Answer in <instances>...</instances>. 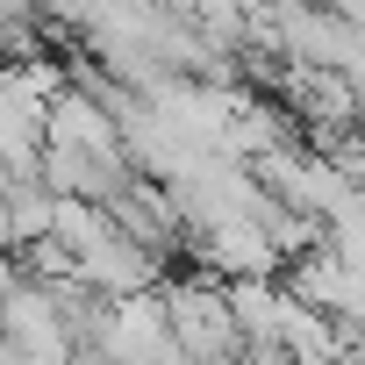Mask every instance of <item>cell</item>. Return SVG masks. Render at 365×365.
Masks as SVG:
<instances>
[{
	"mask_svg": "<svg viewBox=\"0 0 365 365\" xmlns=\"http://www.w3.org/2000/svg\"><path fill=\"white\" fill-rule=\"evenodd\" d=\"M158 308H165V336L179 358L194 365H237V322H230V294L222 279L194 272V279H158Z\"/></svg>",
	"mask_w": 365,
	"mask_h": 365,
	"instance_id": "6da1fadb",
	"label": "cell"
},
{
	"mask_svg": "<svg viewBox=\"0 0 365 365\" xmlns=\"http://www.w3.org/2000/svg\"><path fill=\"white\" fill-rule=\"evenodd\" d=\"M43 143H51V150H79V158H115V165H129L115 115H108L86 86H72V79H58L51 101H43Z\"/></svg>",
	"mask_w": 365,
	"mask_h": 365,
	"instance_id": "7a4b0ae2",
	"label": "cell"
},
{
	"mask_svg": "<svg viewBox=\"0 0 365 365\" xmlns=\"http://www.w3.org/2000/svg\"><path fill=\"white\" fill-rule=\"evenodd\" d=\"M279 287H287L301 308H315V315L358 329V265H351V258H336V251L315 244V251H301L294 265H279Z\"/></svg>",
	"mask_w": 365,
	"mask_h": 365,
	"instance_id": "3957f363",
	"label": "cell"
},
{
	"mask_svg": "<svg viewBox=\"0 0 365 365\" xmlns=\"http://www.w3.org/2000/svg\"><path fill=\"white\" fill-rule=\"evenodd\" d=\"M72 272H79V287L93 294V301H129V294H150L158 287V272H165V258H150L143 244H129V237H101L93 251H79L72 258Z\"/></svg>",
	"mask_w": 365,
	"mask_h": 365,
	"instance_id": "277c9868",
	"label": "cell"
},
{
	"mask_svg": "<svg viewBox=\"0 0 365 365\" xmlns=\"http://www.w3.org/2000/svg\"><path fill=\"white\" fill-rule=\"evenodd\" d=\"M15 279H22V265H15L8 251H0V301H8V294H15Z\"/></svg>",
	"mask_w": 365,
	"mask_h": 365,
	"instance_id": "5b68a950",
	"label": "cell"
},
{
	"mask_svg": "<svg viewBox=\"0 0 365 365\" xmlns=\"http://www.w3.org/2000/svg\"><path fill=\"white\" fill-rule=\"evenodd\" d=\"M336 365H358V351H344V358H336Z\"/></svg>",
	"mask_w": 365,
	"mask_h": 365,
	"instance_id": "8992f818",
	"label": "cell"
}]
</instances>
